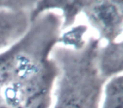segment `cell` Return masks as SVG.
<instances>
[{
    "instance_id": "6da1fadb",
    "label": "cell",
    "mask_w": 123,
    "mask_h": 108,
    "mask_svg": "<svg viewBox=\"0 0 123 108\" xmlns=\"http://www.w3.org/2000/svg\"><path fill=\"white\" fill-rule=\"evenodd\" d=\"M100 40L89 37L77 47L57 45L51 58L57 68L53 108H99L107 81L98 69Z\"/></svg>"
},
{
    "instance_id": "7a4b0ae2",
    "label": "cell",
    "mask_w": 123,
    "mask_h": 108,
    "mask_svg": "<svg viewBox=\"0 0 123 108\" xmlns=\"http://www.w3.org/2000/svg\"><path fill=\"white\" fill-rule=\"evenodd\" d=\"M62 20L55 11L32 20L24 36L0 53V88L22 78L47 61L61 44Z\"/></svg>"
},
{
    "instance_id": "3957f363",
    "label": "cell",
    "mask_w": 123,
    "mask_h": 108,
    "mask_svg": "<svg viewBox=\"0 0 123 108\" xmlns=\"http://www.w3.org/2000/svg\"><path fill=\"white\" fill-rule=\"evenodd\" d=\"M57 68L50 57L22 78L0 88V97L9 108H50Z\"/></svg>"
},
{
    "instance_id": "277c9868",
    "label": "cell",
    "mask_w": 123,
    "mask_h": 108,
    "mask_svg": "<svg viewBox=\"0 0 123 108\" xmlns=\"http://www.w3.org/2000/svg\"><path fill=\"white\" fill-rule=\"evenodd\" d=\"M82 13L99 34V39L116 41L123 31V1L84 0Z\"/></svg>"
},
{
    "instance_id": "5b68a950",
    "label": "cell",
    "mask_w": 123,
    "mask_h": 108,
    "mask_svg": "<svg viewBox=\"0 0 123 108\" xmlns=\"http://www.w3.org/2000/svg\"><path fill=\"white\" fill-rule=\"evenodd\" d=\"M31 12L0 8V50L9 47L24 36L31 22Z\"/></svg>"
},
{
    "instance_id": "8992f818",
    "label": "cell",
    "mask_w": 123,
    "mask_h": 108,
    "mask_svg": "<svg viewBox=\"0 0 123 108\" xmlns=\"http://www.w3.org/2000/svg\"><path fill=\"white\" fill-rule=\"evenodd\" d=\"M84 4V0L82 1H36L34 9L31 12V21L34 20L36 17L43 13L48 11L60 10V14L62 20V31L66 29H70L73 27L76 21V18L79 14L82 13L83 7Z\"/></svg>"
},
{
    "instance_id": "52a82bcc",
    "label": "cell",
    "mask_w": 123,
    "mask_h": 108,
    "mask_svg": "<svg viewBox=\"0 0 123 108\" xmlns=\"http://www.w3.org/2000/svg\"><path fill=\"white\" fill-rule=\"evenodd\" d=\"M97 64L99 74L106 81L113 77L122 74V41L108 42L105 46H100L98 52Z\"/></svg>"
},
{
    "instance_id": "ba28073f",
    "label": "cell",
    "mask_w": 123,
    "mask_h": 108,
    "mask_svg": "<svg viewBox=\"0 0 123 108\" xmlns=\"http://www.w3.org/2000/svg\"><path fill=\"white\" fill-rule=\"evenodd\" d=\"M104 101L99 108H123V76L110 79L104 86Z\"/></svg>"
},
{
    "instance_id": "9c48e42d",
    "label": "cell",
    "mask_w": 123,
    "mask_h": 108,
    "mask_svg": "<svg viewBox=\"0 0 123 108\" xmlns=\"http://www.w3.org/2000/svg\"><path fill=\"white\" fill-rule=\"evenodd\" d=\"M0 108H9V106L4 103V101H3L1 97H0Z\"/></svg>"
}]
</instances>
